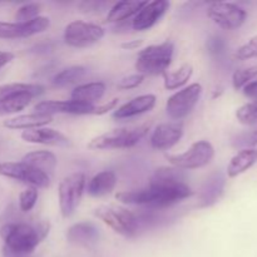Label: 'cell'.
<instances>
[{"label":"cell","mask_w":257,"mask_h":257,"mask_svg":"<svg viewBox=\"0 0 257 257\" xmlns=\"http://www.w3.org/2000/svg\"><path fill=\"white\" fill-rule=\"evenodd\" d=\"M53 122V115L39 114V113H32V114L17 115V117L9 118L4 120V127L9 130H35L43 125H47Z\"/></svg>","instance_id":"cell-19"},{"label":"cell","mask_w":257,"mask_h":257,"mask_svg":"<svg viewBox=\"0 0 257 257\" xmlns=\"http://www.w3.org/2000/svg\"><path fill=\"white\" fill-rule=\"evenodd\" d=\"M238 143H240V145L248 146V148H253V146L257 145V128L256 130H253L252 132L243 136L242 140H241Z\"/></svg>","instance_id":"cell-37"},{"label":"cell","mask_w":257,"mask_h":257,"mask_svg":"<svg viewBox=\"0 0 257 257\" xmlns=\"http://www.w3.org/2000/svg\"><path fill=\"white\" fill-rule=\"evenodd\" d=\"M207 17L225 30H235L242 27L247 12L233 3H212L207 9Z\"/></svg>","instance_id":"cell-12"},{"label":"cell","mask_w":257,"mask_h":257,"mask_svg":"<svg viewBox=\"0 0 257 257\" xmlns=\"http://www.w3.org/2000/svg\"><path fill=\"white\" fill-rule=\"evenodd\" d=\"M170 9L167 0H155L146 3L145 7L135 15L132 20V28L138 32H143L152 28L156 23L162 19L163 15Z\"/></svg>","instance_id":"cell-14"},{"label":"cell","mask_w":257,"mask_h":257,"mask_svg":"<svg viewBox=\"0 0 257 257\" xmlns=\"http://www.w3.org/2000/svg\"><path fill=\"white\" fill-rule=\"evenodd\" d=\"M50 25L49 18L38 17L27 23L0 22V39H19L39 34Z\"/></svg>","instance_id":"cell-13"},{"label":"cell","mask_w":257,"mask_h":257,"mask_svg":"<svg viewBox=\"0 0 257 257\" xmlns=\"http://www.w3.org/2000/svg\"><path fill=\"white\" fill-rule=\"evenodd\" d=\"M104 37V29L93 23L75 20L69 23L64 30V42L73 48H87L95 44Z\"/></svg>","instance_id":"cell-11"},{"label":"cell","mask_w":257,"mask_h":257,"mask_svg":"<svg viewBox=\"0 0 257 257\" xmlns=\"http://www.w3.org/2000/svg\"><path fill=\"white\" fill-rule=\"evenodd\" d=\"M147 2H119L115 3L109 9L107 15V22L119 23L135 17Z\"/></svg>","instance_id":"cell-24"},{"label":"cell","mask_w":257,"mask_h":257,"mask_svg":"<svg viewBox=\"0 0 257 257\" xmlns=\"http://www.w3.org/2000/svg\"><path fill=\"white\" fill-rule=\"evenodd\" d=\"M193 74V67L188 63L181 65L178 69L172 70V72L163 73V82H165V88L168 90H175L178 88L183 87L188 80L191 79Z\"/></svg>","instance_id":"cell-26"},{"label":"cell","mask_w":257,"mask_h":257,"mask_svg":"<svg viewBox=\"0 0 257 257\" xmlns=\"http://www.w3.org/2000/svg\"><path fill=\"white\" fill-rule=\"evenodd\" d=\"M193 195V191L183 182L180 168H158L147 188L123 191L115 195V200L125 205L148 206L160 208L177 203Z\"/></svg>","instance_id":"cell-1"},{"label":"cell","mask_w":257,"mask_h":257,"mask_svg":"<svg viewBox=\"0 0 257 257\" xmlns=\"http://www.w3.org/2000/svg\"><path fill=\"white\" fill-rule=\"evenodd\" d=\"M44 93V87L39 84H28V83H10V84L0 85V98L20 97H39Z\"/></svg>","instance_id":"cell-25"},{"label":"cell","mask_w":257,"mask_h":257,"mask_svg":"<svg viewBox=\"0 0 257 257\" xmlns=\"http://www.w3.org/2000/svg\"><path fill=\"white\" fill-rule=\"evenodd\" d=\"M39 13L40 5L30 3V4H25L18 9L17 14H15V19H17V23H27L40 17Z\"/></svg>","instance_id":"cell-33"},{"label":"cell","mask_w":257,"mask_h":257,"mask_svg":"<svg viewBox=\"0 0 257 257\" xmlns=\"http://www.w3.org/2000/svg\"><path fill=\"white\" fill-rule=\"evenodd\" d=\"M33 98L28 95H20V97H9L0 98V117L9 115L13 113H18L29 105Z\"/></svg>","instance_id":"cell-28"},{"label":"cell","mask_w":257,"mask_h":257,"mask_svg":"<svg viewBox=\"0 0 257 257\" xmlns=\"http://www.w3.org/2000/svg\"><path fill=\"white\" fill-rule=\"evenodd\" d=\"M215 157V148L208 141H198L193 143L187 151L178 155L167 156L171 165L180 170H196L211 163Z\"/></svg>","instance_id":"cell-7"},{"label":"cell","mask_w":257,"mask_h":257,"mask_svg":"<svg viewBox=\"0 0 257 257\" xmlns=\"http://www.w3.org/2000/svg\"><path fill=\"white\" fill-rule=\"evenodd\" d=\"M94 215L118 235H122L124 237H133L137 233L138 226H140L138 218L127 208L113 205L99 206L95 208Z\"/></svg>","instance_id":"cell-6"},{"label":"cell","mask_w":257,"mask_h":257,"mask_svg":"<svg viewBox=\"0 0 257 257\" xmlns=\"http://www.w3.org/2000/svg\"><path fill=\"white\" fill-rule=\"evenodd\" d=\"M22 162L42 171L43 173L48 175L49 177L50 175L54 173L58 165V160L55 155L53 152H49V151H34V152L28 153L23 157Z\"/></svg>","instance_id":"cell-22"},{"label":"cell","mask_w":257,"mask_h":257,"mask_svg":"<svg viewBox=\"0 0 257 257\" xmlns=\"http://www.w3.org/2000/svg\"><path fill=\"white\" fill-rule=\"evenodd\" d=\"M14 59V54L10 52H0V69Z\"/></svg>","instance_id":"cell-38"},{"label":"cell","mask_w":257,"mask_h":257,"mask_svg":"<svg viewBox=\"0 0 257 257\" xmlns=\"http://www.w3.org/2000/svg\"><path fill=\"white\" fill-rule=\"evenodd\" d=\"M257 78V65H252V67H246L240 68L236 70L232 75V85L236 90H240L252 82L253 79Z\"/></svg>","instance_id":"cell-30"},{"label":"cell","mask_w":257,"mask_h":257,"mask_svg":"<svg viewBox=\"0 0 257 257\" xmlns=\"http://www.w3.org/2000/svg\"><path fill=\"white\" fill-rule=\"evenodd\" d=\"M0 176L17 180L29 187L47 188L50 185V177L42 171L32 167L24 162H3L0 163Z\"/></svg>","instance_id":"cell-10"},{"label":"cell","mask_w":257,"mask_h":257,"mask_svg":"<svg viewBox=\"0 0 257 257\" xmlns=\"http://www.w3.org/2000/svg\"><path fill=\"white\" fill-rule=\"evenodd\" d=\"M236 60H248L252 58H257V35L251 38L247 43L241 45L233 54Z\"/></svg>","instance_id":"cell-34"},{"label":"cell","mask_w":257,"mask_h":257,"mask_svg":"<svg viewBox=\"0 0 257 257\" xmlns=\"http://www.w3.org/2000/svg\"><path fill=\"white\" fill-rule=\"evenodd\" d=\"M105 93V85L102 82H92L87 84H80L73 89L72 100L85 103V104H94L100 100Z\"/></svg>","instance_id":"cell-23"},{"label":"cell","mask_w":257,"mask_h":257,"mask_svg":"<svg viewBox=\"0 0 257 257\" xmlns=\"http://www.w3.org/2000/svg\"><path fill=\"white\" fill-rule=\"evenodd\" d=\"M236 118L241 124L255 125L257 124V100L246 103L236 110Z\"/></svg>","instance_id":"cell-31"},{"label":"cell","mask_w":257,"mask_h":257,"mask_svg":"<svg viewBox=\"0 0 257 257\" xmlns=\"http://www.w3.org/2000/svg\"><path fill=\"white\" fill-rule=\"evenodd\" d=\"M203 88L200 83H192L188 87L178 90L168 98L166 103V112L168 117L175 120L183 119L187 117L202 97Z\"/></svg>","instance_id":"cell-9"},{"label":"cell","mask_w":257,"mask_h":257,"mask_svg":"<svg viewBox=\"0 0 257 257\" xmlns=\"http://www.w3.org/2000/svg\"><path fill=\"white\" fill-rule=\"evenodd\" d=\"M257 162V148H243L231 158L227 166V176L230 178L238 177L250 170Z\"/></svg>","instance_id":"cell-18"},{"label":"cell","mask_w":257,"mask_h":257,"mask_svg":"<svg viewBox=\"0 0 257 257\" xmlns=\"http://www.w3.org/2000/svg\"><path fill=\"white\" fill-rule=\"evenodd\" d=\"M143 80H145V75L136 73V74H131V75H127V77H123L122 79L118 82L117 87L118 89H122V90L132 89V88H136L138 87V85L142 84Z\"/></svg>","instance_id":"cell-35"},{"label":"cell","mask_w":257,"mask_h":257,"mask_svg":"<svg viewBox=\"0 0 257 257\" xmlns=\"http://www.w3.org/2000/svg\"><path fill=\"white\" fill-rule=\"evenodd\" d=\"M143 43V40H132V42H128V43H123L122 48L123 49H128V50H133V49H137L138 47H141Z\"/></svg>","instance_id":"cell-39"},{"label":"cell","mask_w":257,"mask_h":257,"mask_svg":"<svg viewBox=\"0 0 257 257\" xmlns=\"http://www.w3.org/2000/svg\"><path fill=\"white\" fill-rule=\"evenodd\" d=\"M49 232V225L42 223H8L0 231L4 240V253L10 257H24L32 253Z\"/></svg>","instance_id":"cell-2"},{"label":"cell","mask_w":257,"mask_h":257,"mask_svg":"<svg viewBox=\"0 0 257 257\" xmlns=\"http://www.w3.org/2000/svg\"><path fill=\"white\" fill-rule=\"evenodd\" d=\"M156 95L155 94H143L140 97L133 98L130 102L120 105L118 109L113 113V118L115 119H127V118L136 117V115L143 114L150 110H152L156 105Z\"/></svg>","instance_id":"cell-17"},{"label":"cell","mask_w":257,"mask_h":257,"mask_svg":"<svg viewBox=\"0 0 257 257\" xmlns=\"http://www.w3.org/2000/svg\"><path fill=\"white\" fill-rule=\"evenodd\" d=\"M175 45L170 40L157 45H150L138 53L136 70L142 75H158L167 72L172 63Z\"/></svg>","instance_id":"cell-3"},{"label":"cell","mask_w":257,"mask_h":257,"mask_svg":"<svg viewBox=\"0 0 257 257\" xmlns=\"http://www.w3.org/2000/svg\"><path fill=\"white\" fill-rule=\"evenodd\" d=\"M117 176L113 171H102L97 173L88 183V193L92 197H103L114 190Z\"/></svg>","instance_id":"cell-21"},{"label":"cell","mask_w":257,"mask_h":257,"mask_svg":"<svg viewBox=\"0 0 257 257\" xmlns=\"http://www.w3.org/2000/svg\"><path fill=\"white\" fill-rule=\"evenodd\" d=\"M85 74H87V69H85L84 67L73 65V67L65 68L62 72L58 73V74L53 78V84L58 88L67 87V85H70L73 84V83L82 79Z\"/></svg>","instance_id":"cell-27"},{"label":"cell","mask_w":257,"mask_h":257,"mask_svg":"<svg viewBox=\"0 0 257 257\" xmlns=\"http://www.w3.org/2000/svg\"><path fill=\"white\" fill-rule=\"evenodd\" d=\"M148 131H150V124H143L131 128H117V130L108 131V132L93 138L88 143V148L93 151L131 148L137 145V143H140L141 140L146 137Z\"/></svg>","instance_id":"cell-4"},{"label":"cell","mask_w":257,"mask_h":257,"mask_svg":"<svg viewBox=\"0 0 257 257\" xmlns=\"http://www.w3.org/2000/svg\"><path fill=\"white\" fill-rule=\"evenodd\" d=\"M85 175L75 172L63 178L59 183V208L63 217L68 218L75 212L85 186Z\"/></svg>","instance_id":"cell-8"},{"label":"cell","mask_w":257,"mask_h":257,"mask_svg":"<svg viewBox=\"0 0 257 257\" xmlns=\"http://www.w3.org/2000/svg\"><path fill=\"white\" fill-rule=\"evenodd\" d=\"M118 104V99H112L102 105L85 104V103L75 102V100H45L38 103L34 107V113L45 115H53L57 113L77 115H102L114 109Z\"/></svg>","instance_id":"cell-5"},{"label":"cell","mask_w":257,"mask_h":257,"mask_svg":"<svg viewBox=\"0 0 257 257\" xmlns=\"http://www.w3.org/2000/svg\"><path fill=\"white\" fill-rule=\"evenodd\" d=\"M223 186H225V180L222 176H213L212 178L207 181L206 188L203 190V205L208 206L215 203L222 195Z\"/></svg>","instance_id":"cell-29"},{"label":"cell","mask_w":257,"mask_h":257,"mask_svg":"<svg viewBox=\"0 0 257 257\" xmlns=\"http://www.w3.org/2000/svg\"><path fill=\"white\" fill-rule=\"evenodd\" d=\"M242 93L245 97H247L252 102L253 100H257V78L242 88Z\"/></svg>","instance_id":"cell-36"},{"label":"cell","mask_w":257,"mask_h":257,"mask_svg":"<svg viewBox=\"0 0 257 257\" xmlns=\"http://www.w3.org/2000/svg\"><path fill=\"white\" fill-rule=\"evenodd\" d=\"M22 140L28 143H35V145L53 146V147H69V138L65 137L63 133L53 130V128H35V130L23 131Z\"/></svg>","instance_id":"cell-16"},{"label":"cell","mask_w":257,"mask_h":257,"mask_svg":"<svg viewBox=\"0 0 257 257\" xmlns=\"http://www.w3.org/2000/svg\"><path fill=\"white\" fill-rule=\"evenodd\" d=\"M183 136V124L181 122L162 123L153 131L151 146L157 151L171 150L177 145Z\"/></svg>","instance_id":"cell-15"},{"label":"cell","mask_w":257,"mask_h":257,"mask_svg":"<svg viewBox=\"0 0 257 257\" xmlns=\"http://www.w3.org/2000/svg\"><path fill=\"white\" fill-rule=\"evenodd\" d=\"M38 188L28 187L19 195V207L23 212H29L34 208L38 201Z\"/></svg>","instance_id":"cell-32"},{"label":"cell","mask_w":257,"mask_h":257,"mask_svg":"<svg viewBox=\"0 0 257 257\" xmlns=\"http://www.w3.org/2000/svg\"><path fill=\"white\" fill-rule=\"evenodd\" d=\"M99 232L98 228L90 222H79L69 227L67 232V238L69 242L75 245H93L98 241Z\"/></svg>","instance_id":"cell-20"}]
</instances>
